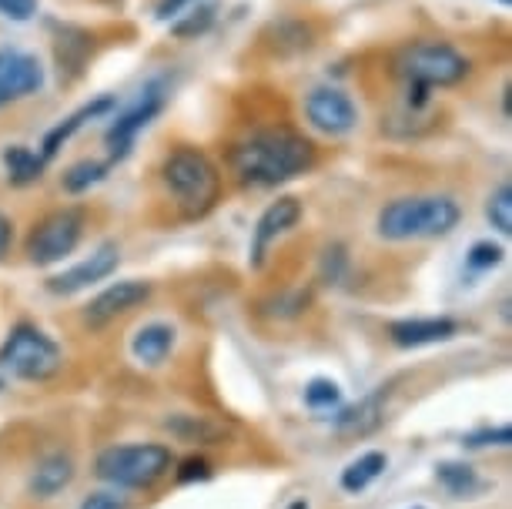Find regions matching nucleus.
Masks as SVG:
<instances>
[{
  "label": "nucleus",
  "instance_id": "dca6fc26",
  "mask_svg": "<svg viewBox=\"0 0 512 509\" xmlns=\"http://www.w3.org/2000/svg\"><path fill=\"white\" fill-rule=\"evenodd\" d=\"M71 479H74V459L67 453H51L34 466L31 493L41 496V499H51V496L61 493V489L71 486Z\"/></svg>",
  "mask_w": 512,
  "mask_h": 509
},
{
  "label": "nucleus",
  "instance_id": "f257e3e1",
  "mask_svg": "<svg viewBox=\"0 0 512 509\" xmlns=\"http://www.w3.org/2000/svg\"><path fill=\"white\" fill-rule=\"evenodd\" d=\"M228 161L241 185L275 188L315 165V144L292 128H262L241 138Z\"/></svg>",
  "mask_w": 512,
  "mask_h": 509
},
{
  "label": "nucleus",
  "instance_id": "6ab92c4d",
  "mask_svg": "<svg viewBox=\"0 0 512 509\" xmlns=\"http://www.w3.org/2000/svg\"><path fill=\"white\" fill-rule=\"evenodd\" d=\"M382 416H385L382 396H369V399H362L359 406L345 409L342 416L335 419V432L345 439H362V436H369V432H375L382 426Z\"/></svg>",
  "mask_w": 512,
  "mask_h": 509
},
{
  "label": "nucleus",
  "instance_id": "c756f323",
  "mask_svg": "<svg viewBox=\"0 0 512 509\" xmlns=\"http://www.w3.org/2000/svg\"><path fill=\"white\" fill-rule=\"evenodd\" d=\"M81 509H128V503L118 493H91L81 503Z\"/></svg>",
  "mask_w": 512,
  "mask_h": 509
},
{
  "label": "nucleus",
  "instance_id": "f704fd0d",
  "mask_svg": "<svg viewBox=\"0 0 512 509\" xmlns=\"http://www.w3.org/2000/svg\"><path fill=\"white\" fill-rule=\"evenodd\" d=\"M502 4H509V0H502Z\"/></svg>",
  "mask_w": 512,
  "mask_h": 509
},
{
  "label": "nucleus",
  "instance_id": "20e7f679",
  "mask_svg": "<svg viewBox=\"0 0 512 509\" xmlns=\"http://www.w3.org/2000/svg\"><path fill=\"white\" fill-rule=\"evenodd\" d=\"M395 74L409 84V88H452V84L469 78V57L459 54L452 44L442 41H415L399 47L395 54Z\"/></svg>",
  "mask_w": 512,
  "mask_h": 509
},
{
  "label": "nucleus",
  "instance_id": "f03ea898",
  "mask_svg": "<svg viewBox=\"0 0 512 509\" xmlns=\"http://www.w3.org/2000/svg\"><path fill=\"white\" fill-rule=\"evenodd\" d=\"M161 181L168 188V195L175 198L185 218H201L215 208L221 178L218 168L211 165V158L198 148H175L161 165Z\"/></svg>",
  "mask_w": 512,
  "mask_h": 509
},
{
  "label": "nucleus",
  "instance_id": "39448f33",
  "mask_svg": "<svg viewBox=\"0 0 512 509\" xmlns=\"http://www.w3.org/2000/svg\"><path fill=\"white\" fill-rule=\"evenodd\" d=\"M168 469H171V453L158 443L111 446L94 463V473L118 489H148Z\"/></svg>",
  "mask_w": 512,
  "mask_h": 509
},
{
  "label": "nucleus",
  "instance_id": "0eeeda50",
  "mask_svg": "<svg viewBox=\"0 0 512 509\" xmlns=\"http://www.w3.org/2000/svg\"><path fill=\"white\" fill-rule=\"evenodd\" d=\"M84 232V211L81 208H61L51 211L47 218L34 225L31 238H27V258L34 265H54L67 258L81 242Z\"/></svg>",
  "mask_w": 512,
  "mask_h": 509
},
{
  "label": "nucleus",
  "instance_id": "b1692460",
  "mask_svg": "<svg viewBox=\"0 0 512 509\" xmlns=\"http://www.w3.org/2000/svg\"><path fill=\"white\" fill-rule=\"evenodd\" d=\"M211 21H215V7L211 4H191L188 17H181V21L171 24V31H175V37H181V41H188V37H198L205 34Z\"/></svg>",
  "mask_w": 512,
  "mask_h": 509
},
{
  "label": "nucleus",
  "instance_id": "473e14b6",
  "mask_svg": "<svg viewBox=\"0 0 512 509\" xmlns=\"http://www.w3.org/2000/svg\"><path fill=\"white\" fill-rule=\"evenodd\" d=\"M11 235H14L11 218L0 215V258H4V255H7V248H11Z\"/></svg>",
  "mask_w": 512,
  "mask_h": 509
},
{
  "label": "nucleus",
  "instance_id": "ddd939ff",
  "mask_svg": "<svg viewBox=\"0 0 512 509\" xmlns=\"http://www.w3.org/2000/svg\"><path fill=\"white\" fill-rule=\"evenodd\" d=\"M151 299V285L138 282V278H128V282H114L111 288H104L98 299H91V305L84 309V322L91 329H104L108 322H114L118 315L138 309L141 302Z\"/></svg>",
  "mask_w": 512,
  "mask_h": 509
},
{
  "label": "nucleus",
  "instance_id": "6e6552de",
  "mask_svg": "<svg viewBox=\"0 0 512 509\" xmlns=\"http://www.w3.org/2000/svg\"><path fill=\"white\" fill-rule=\"evenodd\" d=\"M164 101H168V88H164L161 78H154V81L144 84L131 108L111 124L108 134H104V141H108L114 161H121V158L131 155V148H134V141H138V134L148 128L154 118H158L161 108H164Z\"/></svg>",
  "mask_w": 512,
  "mask_h": 509
},
{
  "label": "nucleus",
  "instance_id": "412c9836",
  "mask_svg": "<svg viewBox=\"0 0 512 509\" xmlns=\"http://www.w3.org/2000/svg\"><path fill=\"white\" fill-rule=\"evenodd\" d=\"M382 469H385L382 453H365L342 469V489L345 493H362V489H369L382 476Z\"/></svg>",
  "mask_w": 512,
  "mask_h": 509
},
{
  "label": "nucleus",
  "instance_id": "7c9ffc66",
  "mask_svg": "<svg viewBox=\"0 0 512 509\" xmlns=\"http://www.w3.org/2000/svg\"><path fill=\"white\" fill-rule=\"evenodd\" d=\"M208 476H211V469H208L205 459H188V463L181 466V473H178L181 483H191V479H208Z\"/></svg>",
  "mask_w": 512,
  "mask_h": 509
},
{
  "label": "nucleus",
  "instance_id": "72a5a7b5",
  "mask_svg": "<svg viewBox=\"0 0 512 509\" xmlns=\"http://www.w3.org/2000/svg\"><path fill=\"white\" fill-rule=\"evenodd\" d=\"M292 509H308V506H305V503H295Z\"/></svg>",
  "mask_w": 512,
  "mask_h": 509
},
{
  "label": "nucleus",
  "instance_id": "4be33fe9",
  "mask_svg": "<svg viewBox=\"0 0 512 509\" xmlns=\"http://www.w3.org/2000/svg\"><path fill=\"white\" fill-rule=\"evenodd\" d=\"M436 476H439V483L446 486L452 496H472L482 486L479 476H476V469L466 466V463H439Z\"/></svg>",
  "mask_w": 512,
  "mask_h": 509
},
{
  "label": "nucleus",
  "instance_id": "9b49d317",
  "mask_svg": "<svg viewBox=\"0 0 512 509\" xmlns=\"http://www.w3.org/2000/svg\"><path fill=\"white\" fill-rule=\"evenodd\" d=\"M298 218H302V201L298 198L272 201V205L262 211V218H258L255 235H251V265L262 268L268 258V248H272L285 232H292L298 225Z\"/></svg>",
  "mask_w": 512,
  "mask_h": 509
},
{
  "label": "nucleus",
  "instance_id": "5701e85b",
  "mask_svg": "<svg viewBox=\"0 0 512 509\" xmlns=\"http://www.w3.org/2000/svg\"><path fill=\"white\" fill-rule=\"evenodd\" d=\"M104 175H108V165H101V161H81V165H74L64 175V188L71 191V195H81V191H88L91 185L104 181Z\"/></svg>",
  "mask_w": 512,
  "mask_h": 509
},
{
  "label": "nucleus",
  "instance_id": "a878e982",
  "mask_svg": "<svg viewBox=\"0 0 512 509\" xmlns=\"http://www.w3.org/2000/svg\"><path fill=\"white\" fill-rule=\"evenodd\" d=\"M338 396H342V392H338V386H335L332 379H312V382H308V389H305V402L312 409L335 406Z\"/></svg>",
  "mask_w": 512,
  "mask_h": 509
},
{
  "label": "nucleus",
  "instance_id": "bb28decb",
  "mask_svg": "<svg viewBox=\"0 0 512 509\" xmlns=\"http://www.w3.org/2000/svg\"><path fill=\"white\" fill-rule=\"evenodd\" d=\"M469 268L472 272H489V268H496L502 262V248L492 245V242H476L469 248Z\"/></svg>",
  "mask_w": 512,
  "mask_h": 509
},
{
  "label": "nucleus",
  "instance_id": "f8f14e48",
  "mask_svg": "<svg viewBox=\"0 0 512 509\" xmlns=\"http://www.w3.org/2000/svg\"><path fill=\"white\" fill-rule=\"evenodd\" d=\"M118 262H121L118 245L104 242L101 248H94L88 258H81L77 265L67 268V272L54 275L51 282H47V288H51L54 295H74V292H81V288H88L94 282H101V278H108L114 268H118Z\"/></svg>",
  "mask_w": 512,
  "mask_h": 509
},
{
  "label": "nucleus",
  "instance_id": "cd10ccee",
  "mask_svg": "<svg viewBox=\"0 0 512 509\" xmlns=\"http://www.w3.org/2000/svg\"><path fill=\"white\" fill-rule=\"evenodd\" d=\"M37 0H0V17H7V21H31L37 14Z\"/></svg>",
  "mask_w": 512,
  "mask_h": 509
},
{
  "label": "nucleus",
  "instance_id": "1a4fd4ad",
  "mask_svg": "<svg viewBox=\"0 0 512 509\" xmlns=\"http://www.w3.org/2000/svg\"><path fill=\"white\" fill-rule=\"evenodd\" d=\"M44 88V67L21 47H0V108Z\"/></svg>",
  "mask_w": 512,
  "mask_h": 509
},
{
  "label": "nucleus",
  "instance_id": "a211bd4d",
  "mask_svg": "<svg viewBox=\"0 0 512 509\" xmlns=\"http://www.w3.org/2000/svg\"><path fill=\"white\" fill-rule=\"evenodd\" d=\"M171 345H175V329L164 322H151V325H144V329H138V335H134V342H131V352L144 366H161L171 355Z\"/></svg>",
  "mask_w": 512,
  "mask_h": 509
},
{
  "label": "nucleus",
  "instance_id": "2eb2a0df",
  "mask_svg": "<svg viewBox=\"0 0 512 509\" xmlns=\"http://www.w3.org/2000/svg\"><path fill=\"white\" fill-rule=\"evenodd\" d=\"M114 108V98L111 94H104V98H98V101H91V104H84V108H77L71 118H64L61 124H54L51 131H47V138H44V161L47 158H54L57 151L64 148L67 141L74 138L77 131L84 128L88 121H94V118H101V114H108Z\"/></svg>",
  "mask_w": 512,
  "mask_h": 509
},
{
  "label": "nucleus",
  "instance_id": "9d476101",
  "mask_svg": "<svg viewBox=\"0 0 512 509\" xmlns=\"http://www.w3.org/2000/svg\"><path fill=\"white\" fill-rule=\"evenodd\" d=\"M305 118L325 134H349L359 124V108L338 88H318L305 98Z\"/></svg>",
  "mask_w": 512,
  "mask_h": 509
},
{
  "label": "nucleus",
  "instance_id": "aec40b11",
  "mask_svg": "<svg viewBox=\"0 0 512 509\" xmlns=\"http://www.w3.org/2000/svg\"><path fill=\"white\" fill-rule=\"evenodd\" d=\"M4 168L14 185H34L44 175V155H34L24 144H14V148L4 151Z\"/></svg>",
  "mask_w": 512,
  "mask_h": 509
},
{
  "label": "nucleus",
  "instance_id": "c85d7f7f",
  "mask_svg": "<svg viewBox=\"0 0 512 509\" xmlns=\"http://www.w3.org/2000/svg\"><path fill=\"white\" fill-rule=\"evenodd\" d=\"M509 443H512V432H509V426L476 432V436H469V439H466V446H509Z\"/></svg>",
  "mask_w": 512,
  "mask_h": 509
},
{
  "label": "nucleus",
  "instance_id": "423d86ee",
  "mask_svg": "<svg viewBox=\"0 0 512 509\" xmlns=\"http://www.w3.org/2000/svg\"><path fill=\"white\" fill-rule=\"evenodd\" d=\"M0 369L27 382H44L61 369V349L47 332L24 322L0 345Z\"/></svg>",
  "mask_w": 512,
  "mask_h": 509
},
{
  "label": "nucleus",
  "instance_id": "4468645a",
  "mask_svg": "<svg viewBox=\"0 0 512 509\" xmlns=\"http://www.w3.org/2000/svg\"><path fill=\"white\" fill-rule=\"evenodd\" d=\"M459 332V325L452 319H402L389 325V335L399 349H419V345H436L446 342Z\"/></svg>",
  "mask_w": 512,
  "mask_h": 509
},
{
  "label": "nucleus",
  "instance_id": "2f4dec72",
  "mask_svg": "<svg viewBox=\"0 0 512 509\" xmlns=\"http://www.w3.org/2000/svg\"><path fill=\"white\" fill-rule=\"evenodd\" d=\"M191 4H198V0H161L158 4V17L161 21H171V17H181V11Z\"/></svg>",
  "mask_w": 512,
  "mask_h": 509
},
{
  "label": "nucleus",
  "instance_id": "393cba45",
  "mask_svg": "<svg viewBox=\"0 0 512 509\" xmlns=\"http://www.w3.org/2000/svg\"><path fill=\"white\" fill-rule=\"evenodd\" d=\"M489 222L496 232L502 235H512V188L509 185H499L496 195L489 198V208H486Z\"/></svg>",
  "mask_w": 512,
  "mask_h": 509
},
{
  "label": "nucleus",
  "instance_id": "7ed1b4c3",
  "mask_svg": "<svg viewBox=\"0 0 512 509\" xmlns=\"http://www.w3.org/2000/svg\"><path fill=\"white\" fill-rule=\"evenodd\" d=\"M459 205L446 195H415L395 198L379 211V235L389 242H412V238H439L459 225Z\"/></svg>",
  "mask_w": 512,
  "mask_h": 509
},
{
  "label": "nucleus",
  "instance_id": "f3484780",
  "mask_svg": "<svg viewBox=\"0 0 512 509\" xmlns=\"http://www.w3.org/2000/svg\"><path fill=\"white\" fill-rule=\"evenodd\" d=\"M164 429L171 436L185 439V443H201V446H218L228 436V429L221 422H215L211 416H195V412H178V416L164 419Z\"/></svg>",
  "mask_w": 512,
  "mask_h": 509
}]
</instances>
